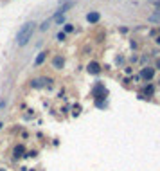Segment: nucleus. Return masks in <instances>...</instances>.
<instances>
[{
  "instance_id": "nucleus-1",
  "label": "nucleus",
  "mask_w": 160,
  "mask_h": 171,
  "mask_svg": "<svg viewBox=\"0 0 160 171\" xmlns=\"http://www.w3.org/2000/svg\"><path fill=\"white\" fill-rule=\"evenodd\" d=\"M34 22H27V24H24L22 27H20V31H18V34H16V43L20 45V47H24L27 41L31 40V36H33V33H34Z\"/></svg>"
},
{
  "instance_id": "nucleus-2",
  "label": "nucleus",
  "mask_w": 160,
  "mask_h": 171,
  "mask_svg": "<svg viewBox=\"0 0 160 171\" xmlns=\"http://www.w3.org/2000/svg\"><path fill=\"white\" fill-rule=\"evenodd\" d=\"M72 6H74V0H67V2H63V4L59 6V11H58V13L65 15V11H67V9H70Z\"/></svg>"
},
{
  "instance_id": "nucleus-3",
  "label": "nucleus",
  "mask_w": 160,
  "mask_h": 171,
  "mask_svg": "<svg viewBox=\"0 0 160 171\" xmlns=\"http://www.w3.org/2000/svg\"><path fill=\"white\" fill-rule=\"evenodd\" d=\"M87 20H88L90 24H95V22H99V20H101V15L95 13V11H94V13H88V15H87Z\"/></svg>"
},
{
  "instance_id": "nucleus-4",
  "label": "nucleus",
  "mask_w": 160,
  "mask_h": 171,
  "mask_svg": "<svg viewBox=\"0 0 160 171\" xmlns=\"http://www.w3.org/2000/svg\"><path fill=\"white\" fill-rule=\"evenodd\" d=\"M99 70H101V69H99V63L92 61L90 65H88V72H90V74H99Z\"/></svg>"
},
{
  "instance_id": "nucleus-5",
  "label": "nucleus",
  "mask_w": 160,
  "mask_h": 171,
  "mask_svg": "<svg viewBox=\"0 0 160 171\" xmlns=\"http://www.w3.org/2000/svg\"><path fill=\"white\" fill-rule=\"evenodd\" d=\"M52 67H54V69H58V70H59V69L63 67V58H61V56H56L54 60H52Z\"/></svg>"
},
{
  "instance_id": "nucleus-6",
  "label": "nucleus",
  "mask_w": 160,
  "mask_h": 171,
  "mask_svg": "<svg viewBox=\"0 0 160 171\" xmlns=\"http://www.w3.org/2000/svg\"><path fill=\"white\" fill-rule=\"evenodd\" d=\"M153 74H155V70L147 67V69L142 70V78H144V79H151V78H153Z\"/></svg>"
},
{
  "instance_id": "nucleus-7",
  "label": "nucleus",
  "mask_w": 160,
  "mask_h": 171,
  "mask_svg": "<svg viewBox=\"0 0 160 171\" xmlns=\"http://www.w3.org/2000/svg\"><path fill=\"white\" fill-rule=\"evenodd\" d=\"M52 20H54L56 24H63V22H65V15H61V13H56V15H54V18H52Z\"/></svg>"
},
{
  "instance_id": "nucleus-8",
  "label": "nucleus",
  "mask_w": 160,
  "mask_h": 171,
  "mask_svg": "<svg viewBox=\"0 0 160 171\" xmlns=\"http://www.w3.org/2000/svg\"><path fill=\"white\" fill-rule=\"evenodd\" d=\"M45 58H47V52H40L38 58H36V65H41V63L45 61Z\"/></svg>"
},
{
  "instance_id": "nucleus-9",
  "label": "nucleus",
  "mask_w": 160,
  "mask_h": 171,
  "mask_svg": "<svg viewBox=\"0 0 160 171\" xmlns=\"http://www.w3.org/2000/svg\"><path fill=\"white\" fill-rule=\"evenodd\" d=\"M22 153H24V146L15 148V157H22Z\"/></svg>"
},
{
  "instance_id": "nucleus-10",
  "label": "nucleus",
  "mask_w": 160,
  "mask_h": 171,
  "mask_svg": "<svg viewBox=\"0 0 160 171\" xmlns=\"http://www.w3.org/2000/svg\"><path fill=\"white\" fill-rule=\"evenodd\" d=\"M49 24H50V20H45V22L41 24V31H45V29L49 27Z\"/></svg>"
},
{
  "instance_id": "nucleus-11",
  "label": "nucleus",
  "mask_w": 160,
  "mask_h": 171,
  "mask_svg": "<svg viewBox=\"0 0 160 171\" xmlns=\"http://www.w3.org/2000/svg\"><path fill=\"white\" fill-rule=\"evenodd\" d=\"M56 38H58L59 41H61V40H65V33H58V36H56Z\"/></svg>"
},
{
  "instance_id": "nucleus-12",
  "label": "nucleus",
  "mask_w": 160,
  "mask_h": 171,
  "mask_svg": "<svg viewBox=\"0 0 160 171\" xmlns=\"http://www.w3.org/2000/svg\"><path fill=\"white\" fill-rule=\"evenodd\" d=\"M72 29H74L72 25H65V33H70V31H72Z\"/></svg>"
},
{
  "instance_id": "nucleus-13",
  "label": "nucleus",
  "mask_w": 160,
  "mask_h": 171,
  "mask_svg": "<svg viewBox=\"0 0 160 171\" xmlns=\"http://www.w3.org/2000/svg\"><path fill=\"white\" fill-rule=\"evenodd\" d=\"M157 69H160V60H158V61H157Z\"/></svg>"
},
{
  "instance_id": "nucleus-14",
  "label": "nucleus",
  "mask_w": 160,
  "mask_h": 171,
  "mask_svg": "<svg viewBox=\"0 0 160 171\" xmlns=\"http://www.w3.org/2000/svg\"><path fill=\"white\" fill-rule=\"evenodd\" d=\"M157 43H158V45H160V36H158V38H157Z\"/></svg>"
},
{
  "instance_id": "nucleus-15",
  "label": "nucleus",
  "mask_w": 160,
  "mask_h": 171,
  "mask_svg": "<svg viewBox=\"0 0 160 171\" xmlns=\"http://www.w3.org/2000/svg\"><path fill=\"white\" fill-rule=\"evenodd\" d=\"M2 126H4V124H2V123H0V130H2Z\"/></svg>"
},
{
  "instance_id": "nucleus-16",
  "label": "nucleus",
  "mask_w": 160,
  "mask_h": 171,
  "mask_svg": "<svg viewBox=\"0 0 160 171\" xmlns=\"http://www.w3.org/2000/svg\"><path fill=\"white\" fill-rule=\"evenodd\" d=\"M2 106H4V103H0V108H2Z\"/></svg>"
},
{
  "instance_id": "nucleus-17",
  "label": "nucleus",
  "mask_w": 160,
  "mask_h": 171,
  "mask_svg": "<svg viewBox=\"0 0 160 171\" xmlns=\"http://www.w3.org/2000/svg\"><path fill=\"white\" fill-rule=\"evenodd\" d=\"M0 171H4V169H0Z\"/></svg>"
}]
</instances>
